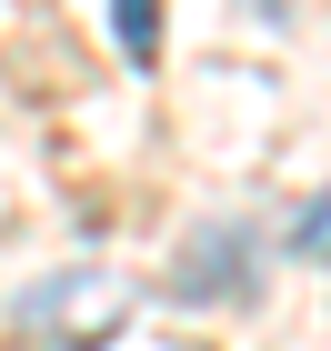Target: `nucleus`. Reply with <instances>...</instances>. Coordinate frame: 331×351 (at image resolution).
<instances>
[{"label":"nucleus","instance_id":"obj_1","mask_svg":"<svg viewBox=\"0 0 331 351\" xmlns=\"http://www.w3.org/2000/svg\"><path fill=\"white\" fill-rule=\"evenodd\" d=\"M121 322H131V281L121 271H51V281L21 291V331H40L60 351H101Z\"/></svg>","mask_w":331,"mask_h":351},{"label":"nucleus","instance_id":"obj_2","mask_svg":"<svg viewBox=\"0 0 331 351\" xmlns=\"http://www.w3.org/2000/svg\"><path fill=\"white\" fill-rule=\"evenodd\" d=\"M251 291V231L241 221H211L181 261H171V301H231Z\"/></svg>","mask_w":331,"mask_h":351},{"label":"nucleus","instance_id":"obj_3","mask_svg":"<svg viewBox=\"0 0 331 351\" xmlns=\"http://www.w3.org/2000/svg\"><path fill=\"white\" fill-rule=\"evenodd\" d=\"M110 30H121L131 60H151V51H161V0H110Z\"/></svg>","mask_w":331,"mask_h":351},{"label":"nucleus","instance_id":"obj_4","mask_svg":"<svg viewBox=\"0 0 331 351\" xmlns=\"http://www.w3.org/2000/svg\"><path fill=\"white\" fill-rule=\"evenodd\" d=\"M291 241H302V251H321V241H331V191H321V201H311L302 221H291Z\"/></svg>","mask_w":331,"mask_h":351}]
</instances>
